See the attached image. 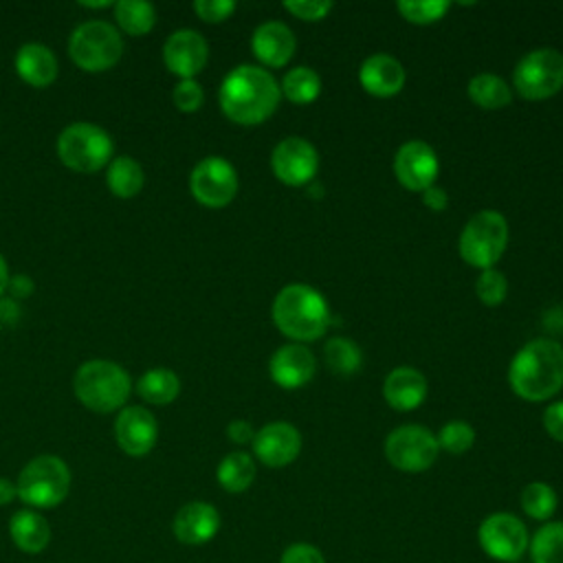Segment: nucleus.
<instances>
[{"label": "nucleus", "mask_w": 563, "mask_h": 563, "mask_svg": "<svg viewBox=\"0 0 563 563\" xmlns=\"http://www.w3.org/2000/svg\"><path fill=\"white\" fill-rule=\"evenodd\" d=\"M218 99L227 119L240 125H257L277 110L282 90L266 68L240 64L222 79Z\"/></svg>", "instance_id": "obj_1"}, {"label": "nucleus", "mask_w": 563, "mask_h": 563, "mask_svg": "<svg viewBox=\"0 0 563 563\" xmlns=\"http://www.w3.org/2000/svg\"><path fill=\"white\" fill-rule=\"evenodd\" d=\"M508 383L528 402L552 398L563 387V345L554 339L526 343L510 361Z\"/></svg>", "instance_id": "obj_2"}, {"label": "nucleus", "mask_w": 563, "mask_h": 563, "mask_svg": "<svg viewBox=\"0 0 563 563\" xmlns=\"http://www.w3.org/2000/svg\"><path fill=\"white\" fill-rule=\"evenodd\" d=\"M273 323L295 343L317 341L330 325V308L319 290L306 284H288L273 299Z\"/></svg>", "instance_id": "obj_3"}, {"label": "nucleus", "mask_w": 563, "mask_h": 563, "mask_svg": "<svg viewBox=\"0 0 563 563\" xmlns=\"http://www.w3.org/2000/svg\"><path fill=\"white\" fill-rule=\"evenodd\" d=\"M130 387L132 383L128 372L121 365L103 358L81 363L73 378L75 396L81 400V405L97 413L121 409L130 396Z\"/></svg>", "instance_id": "obj_4"}, {"label": "nucleus", "mask_w": 563, "mask_h": 563, "mask_svg": "<svg viewBox=\"0 0 563 563\" xmlns=\"http://www.w3.org/2000/svg\"><path fill=\"white\" fill-rule=\"evenodd\" d=\"M15 486L26 506L55 508L70 490V468L57 455H37L20 471Z\"/></svg>", "instance_id": "obj_5"}, {"label": "nucleus", "mask_w": 563, "mask_h": 563, "mask_svg": "<svg viewBox=\"0 0 563 563\" xmlns=\"http://www.w3.org/2000/svg\"><path fill=\"white\" fill-rule=\"evenodd\" d=\"M506 244H508V222L495 209L477 211L464 224L457 240L460 257L479 271L493 268L504 255Z\"/></svg>", "instance_id": "obj_6"}, {"label": "nucleus", "mask_w": 563, "mask_h": 563, "mask_svg": "<svg viewBox=\"0 0 563 563\" xmlns=\"http://www.w3.org/2000/svg\"><path fill=\"white\" fill-rule=\"evenodd\" d=\"M112 136L103 128L86 121L70 123L57 139V154L62 163L79 174L99 172L112 161Z\"/></svg>", "instance_id": "obj_7"}, {"label": "nucleus", "mask_w": 563, "mask_h": 563, "mask_svg": "<svg viewBox=\"0 0 563 563\" xmlns=\"http://www.w3.org/2000/svg\"><path fill=\"white\" fill-rule=\"evenodd\" d=\"M68 55L81 70L101 73L121 59L123 40L112 24L103 20H90L70 33Z\"/></svg>", "instance_id": "obj_8"}, {"label": "nucleus", "mask_w": 563, "mask_h": 563, "mask_svg": "<svg viewBox=\"0 0 563 563\" xmlns=\"http://www.w3.org/2000/svg\"><path fill=\"white\" fill-rule=\"evenodd\" d=\"M512 86L528 101L554 97L563 88V53L556 48L526 53L512 70Z\"/></svg>", "instance_id": "obj_9"}, {"label": "nucleus", "mask_w": 563, "mask_h": 563, "mask_svg": "<svg viewBox=\"0 0 563 563\" xmlns=\"http://www.w3.org/2000/svg\"><path fill=\"white\" fill-rule=\"evenodd\" d=\"M438 438L420 424L396 427L385 440L387 462L402 473H422L438 460Z\"/></svg>", "instance_id": "obj_10"}, {"label": "nucleus", "mask_w": 563, "mask_h": 563, "mask_svg": "<svg viewBox=\"0 0 563 563\" xmlns=\"http://www.w3.org/2000/svg\"><path fill=\"white\" fill-rule=\"evenodd\" d=\"M479 548L499 563H515L530 543L526 523L512 512H493L477 528Z\"/></svg>", "instance_id": "obj_11"}, {"label": "nucleus", "mask_w": 563, "mask_h": 563, "mask_svg": "<svg viewBox=\"0 0 563 563\" xmlns=\"http://www.w3.org/2000/svg\"><path fill=\"white\" fill-rule=\"evenodd\" d=\"M189 189L191 196L209 209L227 207L238 194V172L227 158L207 156L191 169Z\"/></svg>", "instance_id": "obj_12"}, {"label": "nucleus", "mask_w": 563, "mask_h": 563, "mask_svg": "<svg viewBox=\"0 0 563 563\" xmlns=\"http://www.w3.org/2000/svg\"><path fill=\"white\" fill-rule=\"evenodd\" d=\"M271 169L288 187L308 185L319 169V154L308 139L286 136L271 154Z\"/></svg>", "instance_id": "obj_13"}, {"label": "nucleus", "mask_w": 563, "mask_h": 563, "mask_svg": "<svg viewBox=\"0 0 563 563\" xmlns=\"http://www.w3.org/2000/svg\"><path fill=\"white\" fill-rule=\"evenodd\" d=\"M438 174H440V161L435 150L429 143L420 139H411L396 150L394 176L405 189L422 194L427 187L435 185Z\"/></svg>", "instance_id": "obj_14"}, {"label": "nucleus", "mask_w": 563, "mask_h": 563, "mask_svg": "<svg viewBox=\"0 0 563 563\" xmlns=\"http://www.w3.org/2000/svg\"><path fill=\"white\" fill-rule=\"evenodd\" d=\"M253 453L255 457L271 468L288 466L297 460L301 451V433L290 422L277 420L264 424L260 431H255L253 438Z\"/></svg>", "instance_id": "obj_15"}, {"label": "nucleus", "mask_w": 563, "mask_h": 563, "mask_svg": "<svg viewBox=\"0 0 563 563\" xmlns=\"http://www.w3.org/2000/svg\"><path fill=\"white\" fill-rule=\"evenodd\" d=\"M209 59L207 40L194 29L174 31L163 46V62L180 79H194Z\"/></svg>", "instance_id": "obj_16"}, {"label": "nucleus", "mask_w": 563, "mask_h": 563, "mask_svg": "<svg viewBox=\"0 0 563 563\" xmlns=\"http://www.w3.org/2000/svg\"><path fill=\"white\" fill-rule=\"evenodd\" d=\"M114 438L123 453L132 457L147 455L158 440V424L145 407H125L117 416Z\"/></svg>", "instance_id": "obj_17"}, {"label": "nucleus", "mask_w": 563, "mask_h": 563, "mask_svg": "<svg viewBox=\"0 0 563 563\" xmlns=\"http://www.w3.org/2000/svg\"><path fill=\"white\" fill-rule=\"evenodd\" d=\"M268 372L279 387L299 389L314 376L317 358L303 343H288L271 356Z\"/></svg>", "instance_id": "obj_18"}, {"label": "nucleus", "mask_w": 563, "mask_h": 563, "mask_svg": "<svg viewBox=\"0 0 563 563\" xmlns=\"http://www.w3.org/2000/svg\"><path fill=\"white\" fill-rule=\"evenodd\" d=\"M174 537L187 545L209 543L220 530V512L207 501H189L180 506L172 521Z\"/></svg>", "instance_id": "obj_19"}, {"label": "nucleus", "mask_w": 563, "mask_h": 563, "mask_svg": "<svg viewBox=\"0 0 563 563\" xmlns=\"http://www.w3.org/2000/svg\"><path fill=\"white\" fill-rule=\"evenodd\" d=\"M295 35L290 31V26H286L284 22L271 20V22H262L253 35H251V51L253 55L271 68H282L290 62V57L295 55Z\"/></svg>", "instance_id": "obj_20"}, {"label": "nucleus", "mask_w": 563, "mask_h": 563, "mask_svg": "<svg viewBox=\"0 0 563 563\" xmlns=\"http://www.w3.org/2000/svg\"><path fill=\"white\" fill-rule=\"evenodd\" d=\"M405 68L402 64L387 55V53H374L363 59L358 68V81L372 97H394L405 86Z\"/></svg>", "instance_id": "obj_21"}, {"label": "nucleus", "mask_w": 563, "mask_h": 563, "mask_svg": "<svg viewBox=\"0 0 563 563\" xmlns=\"http://www.w3.org/2000/svg\"><path fill=\"white\" fill-rule=\"evenodd\" d=\"M427 391H429V385L424 374L409 365L394 367L383 383V396L387 405L396 411L418 409L424 402Z\"/></svg>", "instance_id": "obj_22"}, {"label": "nucleus", "mask_w": 563, "mask_h": 563, "mask_svg": "<svg viewBox=\"0 0 563 563\" xmlns=\"http://www.w3.org/2000/svg\"><path fill=\"white\" fill-rule=\"evenodd\" d=\"M15 73L33 88H46L57 77V59L44 44L29 42L15 53Z\"/></svg>", "instance_id": "obj_23"}, {"label": "nucleus", "mask_w": 563, "mask_h": 563, "mask_svg": "<svg viewBox=\"0 0 563 563\" xmlns=\"http://www.w3.org/2000/svg\"><path fill=\"white\" fill-rule=\"evenodd\" d=\"M9 534L13 545L24 554H40L51 543V526L33 508H22L13 512L9 521Z\"/></svg>", "instance_id": "obj_24"}, {"label": "nucleus", "mask_w": 563, "mask_h": 563, "mask_svg": "<svg viewBox=\"0 0 563 563\" xmlns=\"http://www.w3.org/2000/svg\"><path fill=\"white\" fill-rule=\"evenodd\" d=\"M255 460L244 451H233L218 464L216 477L227 493H244L255 482Z\"/></svg>", "instance_id": "obj_25"}, {"label": "nucleus", "mask_w": 563, "mask_h": 563, "mask_svg": "<svg viewBox=\"0 0 563 563\" xmlns=\"http://www.w3.org/2000/svg\"><path fill=\"white\" fill-rule=\"evenodd\" d=\"M466 92L471 101L482 110H499L512 101V90L508 88V84L493 73L475 75L468 81Z\"/></svg>", "instance_id": "obj_26"}, {"label": "nucleus", "mask_w": 563, "mask_h": 563, "mask_svg": "<svg viewBox=\"0 0 563 563\" xmlns=\"http://www.w3.org/2000/svg\"><path fill=\"white\" fill-rule=\"evenodd\" d=\"M136 391L145 402L169 405L180 391V378L167 367H152L139 378Z\"/></svg>", "instance_id": "obj_27"}, {"label": "nucleus", "mask_w": 563, "mask_h": 563, "mask_svg": "<svg viewBox=\"0 0 563 563\" xmlns=\"http://www.w3.org/2000/svg\"><path fill=\"white\" fill-rule=\"evenodd\" d=\"M106 180L117 198H132L143 189L145 176L132 156H117L108 163Z\"/></svg>", "instance_id": "obj_28"}, {"label": "nucleus", "mask_w": 563, "mask_h": 563, "mask_svg": "<svg viewBox=\"0 0 563 563\" xmlns=\"http://www.w3.org/2000/svg\"><path fill=\"white\" fill-rule=\"evenodd\" d=\"M279 90L282 97H286L288 101L306 106L321 95V77L310 66H295L284 75Z\"/></svg>", "instance_id": "obj_29"}, {"label": "nucleus", "mask_w": 563, "mask_h": 563, "mask_svg": "<svg viewBox=\"0 0 563 563\" xmlns=\"http://www.w3.org/2000/svg\"><path fill=\"white\" fill-rule=\"evenodd\" d=\"M532 563H563V521H545L528 543Z\"/></svg>", "instance_id": "obj_30"}, {"label": "nucleus", "mask_w": 563, "mask_h": 563, "mask_svg": "<svg viewBox=\"0 0 563 563\" xmlns=\"http://www.w3.org/2000/svg\"><path fill=\"white\" fill-rule=\"evenodd\" d=\"M114 18L121 31L139 37V35H147L154 29L156 11L145 0H119L114 4Z\"/></svg>", "instance_id": "obj_31"}, {"label": "nucleus", "mask_w": 563, "mask_h": 563, "mask_svg": "<svg viewBox=\"0 0 563 563\" xmlns=\"http://www.w3.org/2000/svg\"><path fill=\"white\" fill-rule=\"evenodd\" d=\"M519 504H521V510L534 519V521H548L556 506H559V497H556V490L545 484V482H530L523 486L521 495H519Z\"/></svg>", "instance_id": "obj_32"}, {"label": "nucleus", "mask_w": 563, "mask_h": 563, "mask_svg": "<svg viewBox=\"0 0 563 563\" xmlns=\"http://www.w3.org/2000/svg\"><path fill=\"white\" fill-rule=\"evenodd\" d=\"M323 356H325L328 367L334 374H341V376L354 374L361 367V363H363L361 347L354 341L345 339V336L328 339V343L323 347Z\"/></svg>", "instance_id": "obj_33"}, {"label": "nucleus", "mask_w": 563, "mask_h": 563, "mask_svg": "<svg viewBox=\"0 0 563 563\" xmlns=\"http://www.w3.org/2000/svg\"><path fill=\"white\" fill-rule=\"evenodd\" d=\"M398 13L413 24H433L449 11L446 0H400L396 4Z\"/></svg>", "instance_id": "obj_34"}, {"label": "nucleus", "mask_w": 563, "mask_h": 563, "mask_svg": "<svg viewBox=\"0 0 563 563\" xmlns=\"http://www.w3.org/2000/svg\"><path fill=\"white\" fill-rule=\"evenodd\" d=\"M435 438H438V446L442 451H446L451 455H462L473 446L475 429L464 420H451L440 429V433Z\"/></svg>", "instance_id": "obj_35"}, {"label": "nucleus", "mask_w": 563, "mask_h": 563, "mask_svg": "<svg viewBox=\"0 0 563 563\" xmlns=\"http://www.w3.org/2000/svg\"><path fill=\"white\" fill-rule=\"evenodd\" d=\"M475 292L484 306H499L508 295V282H506L504 273H499L495 268H486L477 277Z\"/></svg>", "instance_id": "obj_36"}, {"label": "nucleus", "mask_w": 563, "mask_h": 563, "mask_svg": "<svg viewBox=\"0 0 563 563\" xmlns=\"http://www.w3.org/2000/svg\"><path fill=\"white\" fill-rule=\"evenodd\" d=\"M172 99L180 112H196L205 101V90L196 79H180L174 86Z\"/></svg>", "instance_id": "obj_37"}, {"label": "nucleus", "mask_w": 563, "mask_h": 563, "mask_svg": "<svg viewBox=\"0 0 563 563\" xmlns=\"http://www.w3.org/2000/svg\"><path fill=\"white\" fill-rule=\"evenodd\" d=\"M284 9L299 20L317 22L332 11V2L330 0H286Z\"/></svg>", "instance_id": "obj_38"}, {"label": "nucleus", "mask_w": 563, "mask_h": 563, "mask_svg": "<svg viewBox=\"0 0 563 563\" xmlns=\"http://www.w3.org/2000/svg\"><path fill=\"white\" fill-rule=\"evenodd\" d=\"M194 11L202 22L218 24V22H224L235 11V2L233 0H196Z\"/></svg>", "instance_id": "obj_39"}, {"label": "nucleus", "mask_w": 563, "mask_h": 563, "mask_svg": "<svg viewBox=\"0 0 563 563\" xmlns=\"http://www.w3.org/2000/svg\"><path fill=\"white\" fill-rule=\"evenodd\" d=\"M279 563H325V556L312 543H292L282 552Z\"/></svg>", "instance_id": "obj_40"}, {"label": "nucleus", "mask_w": 563, "mask_h": 563, "mask_svg": "<svg viewBox=\"0 0 563 563\" xmlns=\"http://www.w3.org/2000/svg\"><path fill=\"white\" fill-rule=\"evenodd\" d=\"M543 427L550 438L563 442V400H556L543 411Z\"/></svg>", "instance_id": "obj_41"}, {"label": "nucleus", "mask_w": 563, "mask_h": 563, "mask_svg": "<svg viewBox=\"0 0 563 563\" xmlns=\"http://www.w3.org/2000/svg\"><path fill=\"white\" fill-rule=\"evenodd\" d=\"M227 435L235 444H246V442H253L255 431H253V427L246 420H231L227 424Z\"/></svg>", "instance_id": "obj_42"}, {"label": "nucleus", "mask_w": 563, "mask_h": 563, "mask_svg": "<svg viewBox=\"0 0 563 563\" xmlns=\"http://www.w3.org/2000/svg\"><path fill=\"white\" fill-rule=\"evenodd\" d=\"M422 202H424V207L431 209V211H444L446 205H449V196H446V191H444L442 187L431 185V187H427V189L422 191Z\"/></svg>", "instance_id": "obj_43"}, {"label": "nucleus", "mask_w": 563, "mask_h": 563, "mask_svg": "<svg viewBox=\"0 0 563 563\" xmlns=\"http://www.w3.org/2000/svg\"><path fill=\"white\" fill-rule=\"evenodd\" d=\"M7 288L11 290V295H13V297L22 299V297L31 295V290H33V282H31V277H29V275H15V277H9V286H7Z\"/></svg>", "instance_id": "obj_44"}, {"label": "nucleus", "mask_w": 563, "mask_h": 563, "mask_svg": "<svg viewBox=\"0 0 563 563\" xmlns=\"http://www.w3.org/2000/svg\"><path fill=\"white\" fill-rule=\"evenodd\" d=\"M15 497H18V486H15V482H11V479H7V477H0V506L11 504Z\"/></svg>", "instance_id": "obj_45"}, {"label": "nucleus", "mask_w": 563, "mask_h": 563, "mask_svg": "<svg viewBox=\"0 0 563 563\" xmlns=\"http://www.w3.org/2000/svg\"><path fill=\"white\" fill-rule=\"evenodd\" d=\"M7 286H9V268H7L4 255L0 253V295L7 290Z\"/></svg>", "instance_id": "obj_46"}, {"label": "nucleus", "mask_w": 563, "mask_h": 563, "mask_svg": "<svg viewBox=\"0 0 563 563\" xmlns=\"http://www.w3.org/2000/svg\"><path fill=\"white\" fill-rule=\"evenodd\" d=\"M81 7H86V9H106V7H110V2H108V0H101V2H81Z\"/></svg>", "instance_id": "obj_47"}]
</instances>
